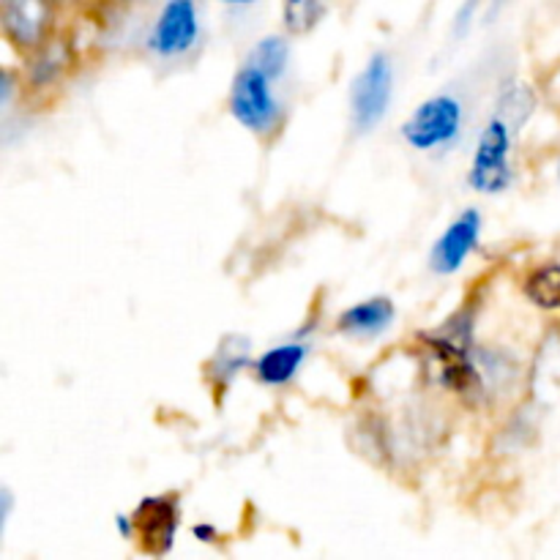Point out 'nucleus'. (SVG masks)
Masks as SVG:
<instances>
[{"instance_id": "nucleus-8", "label": "nucleus", "mask_w": 560, "mask_h": 560, "mask_svg": "<svg viewBox=\"0 0 560 560\" xmlns=\"http://www.w3.org/2000/svg\"><path fill=\"white\" fill-rule=\"evenodd\" d=\"M3 31L9 42L22 52L44 47L52 27L49 0H3Z\"/></svg>"}, {"instance_id": "nucleus-17", "label": "nucleus", "mask_w": 560, "mask_h": 560, "mask_svg": "<svg viewBox=\"0 0 560 560\" xmlns=\"http://www.w3.org/2000/svg\"><path fill=\"white\" fill-rule=\"evenodd\" d=\"M191 534H195V539L202 541V545H217L219 541V530L208 523H197L195 528H191Z\"/></svg>"}, {"instance_id": "nucleus-13", "label": "nucleus", "mask_w": 560, "mask_h": 560, "mask_svg": "<svg viewBox=\"0 0 560 560\" xmlns=\"http://www.w3.org/2000/svg\"><path fill=\"white\" fill-rule=\"evenodd\" d=\"M334 0H282V25L290 36H306L331 11Z\"/></svg>"}, {"instance_id": "nucleus-5", "label": "nucleus", "mask_w": 560, "mask_h": 560, "mask_svg": "<svg viewBox=\"0 0 560 560\" xmlns=\"http://www.w3.org/2000/svg\"><path fill=\"white\" fill-rule=\"evenodd\" d=\"M197 38H200V16L195 0H167L153 22L148 49L159 58L173 60L191 52Z\"/></svg>"}, {"instance_id": "nucleus-16", "label": "nucleus", "mask_w": 560, "mask_h": 560, "mask_svg": "<svg viewBox=\"0 0 560 560\" xmlns=\"http://www.w3.org/2000/svg\"><path fill=\"white\" fill-rule=\"evenodd\" d=\"M249 63H255L257 69L266 71L268 77L279 80L288 69V60H290V47L282 36H268L262 42L255 44V49L249 52Z\"/></svg>"}, {"instance_id": "nucleus-12", "label": "nucleus", "mask_w": 560, "mask_h": 560, "mask_svg": "<svg viewBox=\"0 0 560 560\" xmlns=\"http://www.w3.org/2000/svg\"><path fill=\"white\" fill-rule=\"evenodd\" d=\"M525 299L545 312L560 310V262H545L534 268L523 282Z\"/></svg>"}, {"instance_id": "nucleus-2", "label": "nucleus", "mask_w": 560, "mask_h": 560, "mask_svg": "<svg viewBox=\"0 0 560 560\" xmlns=\"http://www.w3.org/2000/svg\"><path fill=\"white\" fill-rule=\"evenodd\" d=\"M273 77L246 60L230 85V115L257 137H271L282 126V104L273 93Z\"/></svg>"}, {"instance_id": "nucleus-4", "label": "nucleus", "mask_w": 560, "mask_h": 560, "mask_svg": "<svg viewBox=\"0 0 560 560\" xmlns=\"http://www.w3.org/2000/svg\"><path fill=\"white\" fill-rule=\"evenodd\" d=\"M394 93V63L386 52H375L350 88V120L359 135L375 129L388 113Z\"/></svg>"}, {"instance_id": "nucleus-1", "label": "nucleus", "mask_w": 560, "mask_h": 560, "mask_svg": "<svg viewBox=\"0 0 560 560\" xmlns=\"http://www.w3.org/2000/svg\"><path fill=\"white\" fill-rule=\"evenodd\" d=\"M534 98L525 88H512L506 98H501V107L476 140L474 159H470L468 184L479 195H501L512 186V151H514V129L530 115Z\"/></svg>"}, {"instance_id": "nucleus-10", "label": "nucleus", "mask_w": 560, "mask_h": 560, "mask_svg": "<svg viewBox=\"0 0 560 560\" xmlns=\"http://www.w3.org/2000/svg\"><path fill=\"white\" fill-rule=\"evenodd\" d=\"M394 317H397V306L392 304V299L375 295V299H366L361 304H353L350 310H345L337 317V328L345 337L372 339L386 331L394 323Z\"/></svg>"}, {"instance_id": "nucleus-19", "label": "nucleus", "mask_w": 560, "mask_h": 560, "mask_svg": "<svg viewBox=\"0 0 560 560\" xmlns=\"http://www.w3.org/2000/svg\"><path fill=\"white\" fill-rule=\"evenodd\" d=\"M558 178H560V164H558Z\"/></svg>"}, {"instance_id": "nucleus-3", "label": "nucleus", "mask_w": 560, "mask_h": 560, "mask_svg": "<svg viewBox=\"0 0 560 560\" xmlns=\"http://www.w3.org/2000/svg\"><path fill=\"white\" fill-rule=\"evenodd\" d=\"M465 126V104L454 93H435L421 102L402 124V137L413 151L435 153L452 148Z\"/></svg>"}, {"instance_id": "nucleus-15", "label": "nucleus", "mask_w": 560, "mask_h": 560, "mask_svg": "<svg viewBox=\"0 0 560 560\" xmlns=\"http://www.w3.org/2000/svg\"><path fill=\"white\" fill-rule=\"evenodd\" d=\"M66 63H69V58H66V49L60 44H44V47H38V55L27 69V82L33 88L52 85L66 71Z\"/></svg>"}, {"instance_id": "nucleus-14", "label": "nucleus", "mask_w": 560, "mask_h": 560, "mask_svg": "<svg viewBox=\"0 0 560 560\" xmlns=\"http://www.w3.org/2000/svg\"><path fill=\"white\" fill-rule=\"evenodd\" d=\"M246 364H249V345H246V339H224L217 350V359L211 361L208 370L213 372L211 381L224 386V383L233 381Z\"/></svg>"}, {"instance_id": "nucleus-7", "label": "nucleus", "mask_w": 560, "mask_h": 560, "mask_svg": "<svg viewBox=\"0 0 560 560\" xmlns=\"http://www.w3.org/2000/svg\"><path fill=\"white\" fill-rule=\"evenodd\" d=\"M481 228H485V219L476 208L459 213L446 230H443L441 238L432 244L430 252V271L435 277H452L459 268L465 266L470 252L476 249L481 238Z\"/></svg>"}, {"instance_id": "nucleus-9", "label": "nucleus", "mask_w": 560, "mask_h": 560, "mask_svg": "<svg viewBox=\"0 0 560 560\" xmlns=\"http://www.w3.org/2000/svg\"><path fill=\"white\" fill-rule=\"evenodd\" d=\"M470 331L468 334H452V328L441 334H427L424 342L432 350L435 361L441 364V381L454 392H468L479 383L476 375L474 359H470Z\"/></svg>"}, {"instance_id": "nucleus-11", "label": "nucleus", "mask_w": 560, "mask_h": 560, "mask_svg": "<svg viewBox=\"0 0 560 560\" xmlns=\"http://www.w3.org/2000/svg\"><path fill=\"white\" fill-rule=\"evenodd\" d=\"M306 353H310V348H306L304 342H284L266 350V353L255 361L257 381L273 388L288 386V383L295 381L301 366H304Z\"/></svg>"}, {"instance_id": "nucleus-18", "label": "nucleus", "mask_w": 560, "mask_h": 560, "mask_svg": "<svg viewBox=\"0 0 560 560\" xmlns=\"http://www.w3.org/2000/svg\"><path fill=\"white\" fill-rule=\"evenodd\" d=\"M222 3H228V5H249V3H257V0H222Z\"/></svg>"}, {"instance_id": "nucleus-6", "label": "nucleus", "mask_w": 560, "mask_h": 560, "mask_svg": "<svg viewBox=\"0 0 560 560\" xmlns=\"http://www.w3.org/2000/svg\"><path fill=\"white\" fill-rule=\"evenodd\" d=\"M137 534L142 552L148 556H167L175 545L180 525V506L178 498L173 495H148L137 503L135 512Z\"/></svg>"}]
</instances>
